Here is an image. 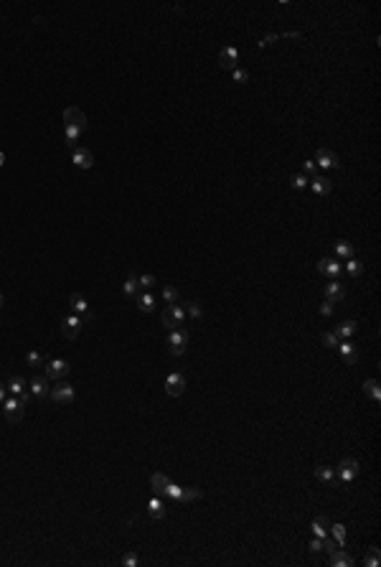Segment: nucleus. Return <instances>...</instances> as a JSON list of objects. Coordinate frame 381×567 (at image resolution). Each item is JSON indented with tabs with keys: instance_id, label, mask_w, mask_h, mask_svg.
<instances>
[{
	"instance_id": "a211bd4d",
	"label": "nucleus",
	"mask_w": 381,
	"mask_h": 567,
	"mask_svg": "<svg viewBox=\"0 0 381 567\" xmlns=\"http://www.w3.org/2000/svg\"><path fill=\"white\" fill-rule=\"evenodd\" d=\"M28 389H31V394H36V397H49V394H51V384H49L46 377H33Z\"/></svg>"
},
{
	"instance_id": "5701e85b",
	"label": "nucleus",
	"mask_w": 381,
	"mask_h": 567,
	"mask_svg": "<svg viewBox=\"0 0 381 567\" xmlns=\"http://www.w3.org/2000/svg\"><path fill=\"white\" fill-rule=\"evenodd\" d=\"M340 341H346V338H351L353 333H356V320H343L340 326H335V331H333Z\"/></svg>"
},
{
	"instance_id": "09e8293b",
	"label": "nucleus",
	"mask_w": 381,
	"mask_h": 567,
	"mask_svg": "<svg viewBox=\"0 0 381 567\" xmlns=\"http://www.w3.org/2000/svg\"><path fill=\"white\" fill-rule=\"evenodd\" d=\"M280 38H302V33L300 31H285V33H277Z\"/></svg>"
},
{
	"instance_id": "6ab92c4d",
	"label": "nucleus",
	"mask_w": 381,
	"mask_h": 567,
	"mask_svg": "<svg viewBox=\"0 0 381 567\" xmlns=\"http://www.w3.org/2000/svg\"><path fill=\"white\" fill-rule=\"evenodd\" d=\"M310 188L318 193V196H328L330 193V188H333V183H330V178L328 176H313V183H310Z\"/></svg>"
},
{
	"instance_id": "49530a36",
	"label": "nucleus",
	"mask_w": 381,
	"mask_h": 567,
	"mask_svg": "<svg viewBox=\"0 0 381 567\" xmlns=\"http://www.w3.org/2000/svg\"><path fill=\"white\" fill-rule=\"evenodd\" d=\"M234 79H237V82H239V84H244V82H247V79H249V74H247L244 69H234Z\"/></svg>"
},
{
	"instance_id": "a18cd8bd",
	"label": "nucleus",
	"mask_w": 381,
	"mask_h": 567,
	"mask_svg": "<svg viewBox=\"0 0 381 567\" xmlns=\"http://www.w3.org/2000/svg\"><path fill=\"white\" fill-rule=\"evenodd\" d=\"M122 564H127V567H135L137 564V557H135V552H127L125 557H122Z\"/></svg>"
},
{
	"instance_id": "f257e3e1",
	"label": "nucleus",
	"mask_w": 381,
	"mask_h": 567,
	"mask_svg": "<svg viewBox=\"0 0 381 567\" xmlns=\"http://www.w3.org/2000/svg\"><path fill=\"white\" fill-rule=\"evenodd\" d=\"M160 320H163V326L165 328H180L183 326V320H185V310H183V305H165V310H163V315H160Z\"/></svg>"
},
{
	"instance_id": "f3484780",
	"label": "nucleus",
	"mask_w": 381,
	"mask_h": 567,
	"mask_svg": "<svg viewBox=\"0 0 381 567\" xmlns=\"http://www.w3.org/2000/svg\"><path fill=\"white\" fill-rule=\"evenodd\" d=\"M328 554H330L328 564H333V567H353V557H351L346 549H333V552H328Z\"/></svg>"
},
{
	"instance_id": "ddd939ff",
	"label": "nucleus",
	"mask_w": 381,
	"mask_h": 567,
	"mask_svg": "<svg viewBox=\"0 0 381 567\" xmlns=\"http://www.w3.org/2000/svg\"><path fill=\"white\" fill-rule=\"evenodd\" d=\"M69 305H71L74 313H79L82 320H92V313H89V305H87V298H84V295L74 293V295L69 298Z\"/></svg>"
},
{
	"instance_id": "c03bdc74",
	"label": "nucleus",
	"mask_w": 381,
	"mask_h": 567,
	"mask_svg": "<svg viewBox=\"0 0 381 567\" xmlns=\"http://www.w3.org/2000/svg\"><path fill=\"white\" fill-rule=\"evenodd\" d=\"M310 552H313V554H320V552H323V539H320V537H315V539L310 542Z\"/></svg>"
},
{
	"instance_id": "a878e982",
	"label": "nucleus",
	"mask_w": 381,
	"mask_h": 567,
	"mask_svg": "<svg viewBox=\"0 0 381 567\" xmlns=\"http://www.w3.org/2000/svg\"><path fill=\"white\" fill-rule=\"evenodd\" d=\"M79 135H82V130L79 128H71V125H64V138H66V143H69V148H79Z\"/></svg>"
},
{
	"instance_id": "20e7f679",
	"label": "nucleus",
	"mask_w": 381,
	"mask_h": 567,
	"mask_svg": "<svg viewBox=\"0 0 381 567\" xmlns=\"http://www.w3.org/2000/svg\"><path fill=\"white\" fill-rule=\"evenodd\" d=\"M6 387H8V392H11V394H13L21 404H26V402L31 399V389H28V384H26V379H23V377H11Z\"/></svg>"
},
{
	"instance_id": "dca6fc26",
	"label": "nucleus",
	"mask_w": 381,
	"mask_h": 567,
	"mask_svg": "<svg viewBox=\"0 0 381 567\" xmlns=\"http://www.w3.org/2000/svg\"><path fill=\"white\" fill-rule=\"evenodd\" d=\"M165 392H168L170 397H180V394L185 392V379H183V374H170V377L165 379Z\"/></svg>"
},
{
	"instance_id": "473e14b6",
	"label": "nucleus",
	"mask_w": 381,
	"mask_h": 567,
	"mask_svg": "<svg viewBox=\"0 0 381 567\" xmlns=\"http://www.w3.org/2000/svg\"><path fill=\"white\" fill-rule=\"evenodd\" d=\"M343 270H346L351 277H358V275L363 272V265H361L356 257H351V260H346V267H343Z\"/></svg>"
},
{
	"instance_id": "7c9ffc66",
	"label": "nucleus",
	"mask_w": 381,
	"mask_h": 567,
	"mask_svg": "<svg viewBox=\"0 0 381 567\" xmlns=\"http://www.w3.org/2000/svg\"><path fill=\"white\" fill-rule=\"evenodd\" d=\"M201 496H204L201 489H196V486H188V489H180V499L178 501H196Z\"/></svg>"
},
{
	"instance_id": "4be33fe9",
	"label": "nucleus",
	"mask_w": 381,
	"mask_h": 567,
	"mask_svg": "<svg viewBox=\"0 0 381 567\" xmlns=\"http://www.w3.org/2000/svg\"><path fill=\"white\" fill-rule=\"evenodd\" d=\"M310 529H313V534L315 537H328L330 534V519H325V516H318V519H313V524H310Z\"/></svg>"
},
{
	"instance_id": "37998d69",
	"label": "nucleus",
	"mask_w": 381,
	"mask_h": 567,
	"mask_svg": "<svg viewBox=\"0 0 381 567\" xmlns=\"http://www.w3.org/2000/svg\"><path fill=\"white\" fill-rule=\"evenodd\" d=\"M277 38H280L277 33H267V36L262 38V41H259V46H262V49H264V46H272V44L277 41Z\"/></svg>"
},
{
	"instance_id": "c9c22d12",
	"label": "nucleus",
	"mask_w": 381,
	"mask_h": 567,
	"mask_svg": "<svg viewBox=\"0 0 381 567\" xmlns=\"http://www.w3.org/2000/svg\"><path fill=\"white\" fill-rule=\"evenodd\" d=\"M152 285H155V275H137V288L140 290H150Z\"/></svg>"
},
{
	"instance_id": "393cba45",
	"label": "nucleus",
	"mask_w": 381,
	"mask_h": 567,
	"mask_svg": "<svg viewBox=\"0 0 381 567\" xmlns=\"http://www.w3.org/2000/svg\"><path fill=\"white\" fill-rule=\"evenodd\" d=\"M335 255L340 260H351L353 257V245H351V242H346V239H338L335 242Z\"/></svg>"
},
{
	"instance_id": "1a4fd4ad",
	"label": "nucleus",
	"mask_w": 381,
	"mask_h": 567,
	"mask_svg": "<svg viewBox=\"0 0 381 567\" xmlns=\"http://www.w3.org/2000/svg\"><path fill=\"white\" fill-rule=\"evenodd\" d=\"M358 471H361V466H358L356 458H343V461L338 463V473H340V481H343V483H351V481L358 476Z\"/></svg>"
},
{
	"instance_id": "f704fd0d",
	"label": "nucleus",
	"mask_w": 381,
	"mask_h": 567,
	"mask_svg": "<svg viewBox=\"0 0 381 567\" xmlns=\"http://www.w3.org/2000/svg\"><path fill=\"white\" fill-rule=\"evenodd\" d=\"M183 310H185V315H190V318H201V315H204V310H201V305H199L196 300H188V303L183 305Z\"/></svg>"
},
{
	"instance_id": "c85d7f7f",
	"label": "nucleus",
	"mask_w": 381,
	"mask_h": 567,
	"mask_svg": "<svg viewBox=\"0 0 381 567\" xmlns=\"http://www.w3.org/2000/svg\"><path fill=\"white\" fill-rule=\"evenodd\" d=\"M122 290H125V295L127 298H135L137 293H140V288H137V275L132 272L127 280H125V285H122Z\"/></svg>"
},
{
	"instance_id": "9d476101",
	"label": "nucleus",
	"mask_w": 381,
	"mask_h": 567,
	"mask_svg": "<svg viewBox=\"0 0 381 567\" xmlns=\"http://www.w3.org/2000/svg\"><path fill=\"white\" fill-rule=\"evenodd\" d=\"M219 64H221V69H224V71H234V69H237V64H239V54H237V49H234V46H224V49H221V54H219Z\"/></svg>"
},
{
	"instance_id": "c756f323",
	"label": "nucleus",
	"mask_w": 381,
	"mask_h": 567,
	"mask_svg": "<svg viewBox=\"0 0 381 567\" xmlns=\"http://www.w3.org/2000/svg\"><path fill=\"white\" fill-rule=\"evenodd\" d=\"M363 392H366L373 402L381 399V389H378V382H376V379H366V382H363Z\"/></svg>"
},
{
	"instance_id": "a19ab883",
	"label": "nucleus",
	"mask_w": 381,
	"mask_h": 567,
	"mask_svg": "<svg viewBox=\"0 0 381 567\" xmlns=\"http://www.w3.org/2000/svg\"><path fill=\"white\" fill-rule=\"evenodd\" d=\"M305 186H310V181H308V176H305V173H300V176L292 178V188H295V191H302Z\"/></svg>"
},
{
	"instance_id": "58836bf2",
	"label": "nucleus",
	"mask_w": 381,
	"mask_h": 567,
	"mask_svg": "<svg viewBox=\"0 0 381 567\" xmlns=\"http://www.w3.org/2000/svg\"><path fill=\"white\" fill-rule=\"evenodd\" d=\"M163 496H168V499H180V486H175V483H168L165 486V491H163Z\"/></svg>"
},
{
	"instance_id": "423d86ee",
	"label": "nucleus",
	"mask_w": 381,
	"mask_h": 567,
	"mask_svg": "<svg viewBox=\"0 0 381 567\" xmlns=\"http://www.w3.org/2000/svg\"><path fill=\"white\" fill-rule=\"evenodd\" d=\"M26 404H21L16 397H11V399H6L3 402V415H6V420L8 422H13V425H18L21 420H23V415H26Z\"/></svg>"
},
{
	"instance_id": "aec40b11",
	"label": "nucleus",
	"mask_w": 381,
	"mask_h": 567,
	"mask_svg": "<svg viewBox=\"0 0 381 567\" xmlns=\"http://www.w3.org/2000/svg\"><path fill=\"white\" fill-rule=\"evenodd\" d=\"M338 349H340V356H343V361H346V364H356V361H358V351H356V346H353L348 338L340 341Z\"/></svg>"
},
{
	"instance_id": "e433bc0d",
	"label": "nucleus",
	"mask_w": 381,
	"mask_h": 567,
	"mask_svg": "<svg viewBox=\"0 0 381 567\" xmlns=\"http://www.w3.org/2000/svg\"><path fill=\"white\" fill-rule=\"evenodd\" d=\"M330 534L338 539V544H343L346 542V526L343 524H330Z\"/></svg>"
},
{
	"instance_id": "6e6552de",
	"label": "nucleus",
	"mask_w": 381,
	"mask_h": 567,
	"mask_svg": "<svg viewBox=\"0 0 381 567\" xmlns=\"http://www.w3.org/2000/svg\"><path fill=\"white\" fill-rule=\"evenodd\" d=\"M64 125L79 128V130L84 133V130H87V115H84L79 107H66V109H64Z\"/></svg>"
},
{
	"instance_id": "79ce46f5",
	"label": "nucleus",
	"mask_w": 381,
	"mask_h": 567,
	"mask_svg": "<svg viewBox=\"0 0 381 567\" xmlns=\"http://www.w3.org/2000/svg\"><path fill=\"white\" fill-rule=\"evenodd\" d=\"M302 173H305V176H318L315 160H305V163H302Z\"/></svg>"
},
{
	"instance_id": "603ef678",
	"label": "nucleus",
	"mask_w": 381,
	"mask_h": 567,
	"mask_svg": "<svg viewBox=\"0 0 381 567\" xmlns=\"http://www.w3.org/2000/svg\"><path fill=\"white\" fill-rule=\"evenodd\" d=\"M0 305H3V295H0Z\"/></svg>"
},
{
	"instance_id": "412c9836",
	"label": "nucleus",
	"mask_w": 381,
	"mask_h": 567,
	"mask_svg": "<svg viewBox=\"0 0 381 567\" xmlns=\"http://www.w3.org/2000/svg\"><path fill=\"white\" fill-rule=\"evenodd\" d=\"M135 303H137V308L142 313H152V310H155V298H152L150 293H145V290H140L135 295Z\"/></svg>"
},
{
	"instance_id": "2f4dec72",
	"label": "nucleus",
	"mask_w": 381,
	"mask_h": 567,
	"mask_svg": "<svg viewBox=\"0 0 381 567\" xmlns=\"http://www.w3.org/2000/svg\"><path fill=\"white\" fill-rule=\"evenodd\" d=\"M147 511H150L152 519H163V516H165V506H163L160 499H152V501L147 504Z\"/></svg>"
},
{
	"instance_id": "2eb2a0df",
	"label": "nucleus",
	"mask_w": 381,
	"mask_h": 567,
	"mask_svg": "<svg viewBox=\"0 0 381 567\" xmlns=\"http://www.w3.org/2000/svg\"><path fill=\"white\" fill-rule=\"evenodd\" d=\"M318 270L323 272V275H328V277H338L340 272H343V265L338 262V260H333V257H323L320 262H318Z\"/></svg>"
},
{
	"instance_id": "3c124183",
	"label": "nucleus",
	"mask_w": 381,
	"mask_h": 567,
	"mask_svg": "<svg viewBox=\"0 0 381 567\" xmlns=\"http://www.w3.org/2000/svg\"><path fill=\"white\" fill-rule=\"evenodd\" d=\"M3 163H6V155H3V153H0V166H3Z\"/></svg>"
},
{
	"instance_id": "9b49d317",
	"label": "nucleus",
	"mask_w": 381,
	"mask_h": 567,
	"mask_svg": "<svg viewBox=\"0 0 381 567\" xmlns=\"http://www.w3.org/2000/svg\"><path fill=\"white\" fill-rule=\"evenodd\" d=\"M315 166H320V168H338L340 160H338V155H335L330 148H318V153H315Z\"/></svg>"
},
{
	"instance_id": "39448f33",
	"label": "nucleus",
	"mask_w": 381,
	"mask_h": 567,
	"mask_svg": "<svg viewBox=\"0 0 381 567\" xmlns=\"http://www.w3.org/2000/svg\"><path fill=\"white\" fill-rule=\"evenodd\" d=\"M56 404H71L74 402V387L69 382H56V387H51V394H49Z\"/></svg>"
},
{
	"instance_id": "de8ad7c7",
	"label": "nucleus",
	"mask_w": 381,
	"mask_h": 567,
	"mask_svg": "<svg viewBox=\"0 0 381 567\" xmlns=\"http://www.w3.org/2000/svg\"><path fill=\"white\" fill-rule=\"evenodd\" d=\"M320 315H325V318L333 315V303H330V300H325V303L320 305Z\"/></svg>"
},
{
	"instance_id": "72a5a7b5",
	"label": "nucleus",
	"mask_w": 381,
	"mask_h": 567,
	"mask_svg": "<svg viewBox=\"0 0 381 567\" xmlns=\"http://www.w3.org/2000/svg\"><path fill=\"white\" fill-rule=\"evenodd\" d=\"M363 567H378V547H368V549H366Z\"/></svg>"
},
{
	"instance_id": "bb28decb",
	"label": "nucleus",
	"mask_w": 381,
	"mask_h": 567,
	"mask_svg": "<svg viewBox=\"0 0 381 567\" xmlns=\"http://www.w3.org/2000/svg\"><path fill=\"white\" fill-rule=\"evenodd\" d=\"M315 478H318L320 483H328V486L335 483V476H333V468H330V466H318V468H315Z\"/></svg>"
},
{
	"instance_id": "f03ea898",
	"label": "nucleus",
	"mask_w": 381,
	"mask_h": 567,
	"mask_svg": "<svg viewBox=\"0 0 381 567\" xmlns=\"http://www.w3.org/2000/svg\"><path fill=\"white\" fill-rule=\"evenodd\" d=\"M188 349V331L185 328H173L168 333V351L173 356H183Z\"/></svg>"
},
{
	"instance_id": "8fccbe9b",
	"label": "nucleus",
	"mask_w": 381,
	"mask_h": 567,
	"mask_svg": "<svg viewBox=\"0 0 381 567\" xmlns=\"http://www.w3.org/2000/svg\"><path fill=\"white\" fill-rule=\"evenodd\" d=\"M6 394H8V389H6V384H0V402H6Z\"/></svg>"
},
{
	"instance_id": "f8f14e48",
	"label": "nucleus",
	"mask_w": 381,
	"mask_h": 567,
	"mask_svg": "<svg viewBox=\"0 0 381 567\" xmlns=\"http://www.w3.org/2000/svg\"><path fill=\"white\" fill-rule=\"evenodd\" d=\"M323 293H325V300H330L333 305L340 303V300H346V288H343L338 280H330L328 285L323 288Z\"/></svg>"
},
{
	"instance_id": "4c0bfd02",
	"label": "nucleus",
	"mask_w": 381,
	"mask_h": 567,
	"mask_svg": "<svg viewBox=\"0 0 381 567\" xmlns=\"http://www.w3.org/2000/svg\"><path fill=\"white\" fill-rule=\"evenodd\" d=\"M163 300H165L168 305H175V303H178V290H175V288H170V285H168V288H163Z\"/></svg>"
},
{
	"instance_id": "0eeeda50",
	"label": "nucleus",
	"mask_w": 381,
	"mask_h": 567,
	"mask_svg": "<svg viewBox=\"0 0 381 567\" xmlns=\"http://www.w3.org/2000/svg\"><path fill=\"white\" fill-rule=\"evenodd\" d=\"M69 369H71V367H69L64 359H51V361H46V379L61 382V379H66Z\"/></svg>"
},
{
	"instance_id": "b1692460",
	"label": "nucleus",
	"mask_w": 381,
	"mask_h": 567,
	"mask_svg": "<svg viewBox=\"0 0 381 567\" xmlns=\"http://www.w3.org/2000/svg\"><path fill=\"white\" fill-rule=\"evenodd\" d=\"M168 483H170V478H168L165 473H152V476H150V489L155 491V494H163Z\"/></svg>"
},
{
	"instance_id": "4468645a",
	"label": "nucleus",
	"mask_w": 381,
	"mask_h": 567,
	"mask_svg": "<svg viewBox=\"0 0 381 567\" xmlns=\"http://www.w3.org/2000/svg\"><path fill=\"white\" fill-rule=\"evenodd\" d=\"M74 166L82 168V171L92 168V166H94V155H92V150H87V148H76V150H74Z\"/></svg>"
},
{
	"instance_id": "ea45409f",
	"label": "nucleus",
	"mask_w": 381,
	"mask_h": 567,
	"mask_svg": "<svg viewBox=\"0 0 381 567\" xmlns=\"http://www.w3.org/2000/svg\"><path fill=\"white\" fill-rule=\"evenodd\" d=\"M320 341H323V346H325V349H333V346H338V344H340V338H338L333 331H330V333H323V338H320Z\"/></svg>"
},
{
	"instance_id": "cd10ccee",
	"label": "nucleus",
	"mask_w": 381,
	"mask_h": 567,
	"mask_svg": "<svg viewBox=\"0 0 381 567\" xmlns=\"http://www.w3.org/2000/svg\"><path fill=\"white\" fill-rule=\"evenodd\" d=\"M26 367H31V369L46 367V356H41L38 351H28V354H26Z\"/></svg>"
},
{
	"instance_id": "7ed1b4c3",
	"label": "nucleus",
	"mask_w": 381,
	"mask_h": 567,
	"mask_svg": "<svg viewBox=\"0 0 381 567\" xmlns=\"http://www.w3.org/2000/svg\"><path fill=\"white\" fill-rule=\"evenodd\" d=\"M82 326H84V320L79 315H66V318H61V336L74 341L76 336L82 333Z\"/></svg>"
}]
</instances>
